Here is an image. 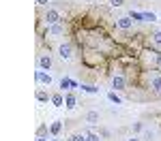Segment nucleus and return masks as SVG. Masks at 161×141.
<instances>
[{"instance_id": "1", "label": "nucleus", "mask_w": 161, "mask_h": 141, "mask_svg": "<svg viewBox=\"0 0 161 141\" xmlns=\"http://www.w3.org/2000/svg\"><path fill=\"white\" fill-rule=\"evenodd\" d=\"M58 56H60V60H71L73 58V45L69 43V41H64L58 45Z\"/></svg>"}, {"instance_id": "2", "label": "nucleus", "mask_w": 161, "mask_h": 141, "mask_svg": "<svg viewBox=\"0 0 161 141\" xmlns=\"http://www.w3.org/2000/svg\"><path fill=\"white\" fill-rule=\"evenodd\" d=\"M116 28H118V30H131V28H133V17H131V15H120V17H116Z\"/></svg>"}, {"instance_id": "3", "label": "nucleus", "mask_w": 161, "mask_h": 141, "mask_svg": "<svg viewBox=\"0 0 161 141\" xmlns=\"http://www.w3.org/2000/svg\"><path fill=\"white\" fill-rule=\"evenodd\" d=\"M37 66L41 68V71H50L52 66H54V60H52L50 53H41L37 58Z\"/></svg>"}, {"instance_id": "4", "label": "nucleus", "mask_w": 161, "mask_h": 141, "mask_svg": "<svg viewBox=\"0 0 161 141\" xmlns=\"http://www.w3.org/2000/svg\"><path fill=\"white\" fill-rule=\"evenodd\" d=\"M62 15L58 9H47L45 11V22H47V26H54V24H60Z\"/></svg>"}, {"instance_id": "5", "label": "nucleus", "mask_w": 161, "mask_h": 141, "mask_svg": "<svg viewBox=\"0 0 161 141\" xmlns=\"http://www.w3.org/2000/svg\"><path fill=\"white\" fill-rule=\"evenodd\" d=\"M64 30H67V28H64V24H54V26H50V28H47V34H50L52 38H58V37H62V34H64Z\"/></svg>"}, {"instance_id": "6", "label": "nucleus", "mask_w": 161, "mask_h": 141, "mask_svg": "<svg viewBox=\"0 0 161 141\" xmlns=\"http://www.w3.org/2000/svg\"><path fill=\"white\" fill-rule=\"evenodd\" d=\"M112 88L116 90V92L125 90V88H127V79H125L123 75H114V77H112Z\"/></svg>"}, {"instance_id": "7", "label": "nucleus", "mask_w": 161, "mask_h": 141, "mask_svg": "<svg viewBox=\"0 0 161 141\" xmlns=\"http://www.w3.org/2000/svg\"><path fill=\"white\" fill-rule=\"evenodd\" d=\"M35 77H37V81L41 83V86H50V83H52V75H50V73H45V71H41V68L37 71V75H35Z\"/></svg>"}, {"instance_id": "8", "label": "nucleus", "mask_w": 161, "mask_h": 141, "mask_svg": "<svg viewBox=\"0 0 161 141\" xmlns=\"http://www.w3.org/2000/svg\"><path fill=\"white\" fill-rule=\"evenodd\" d=\"M150 90H153L155 94H161V75L150 77Z\"/></svg>"}, {"instance_id": "9", "label": "nucleus", "mask_w": 161, "mask_h": 141, "mask_svg": "<svg viewBox=\"0 0 161 141\" xmlns=\"http://www.w3.org/2000/svg\"><path fill=\"white\" fill-rule=\"evenodd\" d=\"M99 120H101V115H99V111H95V109H90V111L86 113L88 124H99Z\"/></svg>"}, {"instance_id": "10", "label": "nucleus", "mask_w": 161, "mask_h": 141, "mask_svg": "<svg viewBox=\"0 0 161 141\" xmlns=\"http://www.w3.org/2000/svg\"><path fill=\"white\" fill-rule=\"evenodd\" d=\"M155 139H157V130H155V128H144L142 141H155Z\"/></svg>"}, {"instance_id": "11", "label": "nucleus", "mask_w": 161, "mask_h": 141, "mask_svg": "<svg viewBox=\"0 0 161 141\" xmlns=\"http://www.w3.org/2000/svg\"><path fill=\"white\" fill-rule=\"evenodd\" d=\"M75 105H77V98H75V94H64V107L67 109H75Z\"/></svg>"}, {"instance_id": "12", "label": "nucleus", "mask_w": 161, "mask_h": 141, "mask_svg": "<svg viewBox=\"0 0 161 141\" xmlns=\"http://www.w3.org/2000/svg\"><path fill=\"white\" fill-rule=\"evenodd\" d=\"M60 130H62V122L60 120H54L50 124V133H52V137H58L60 135Z\"/></svg>"}, {"instance_id": "13", "label": "nucleus", "mask_w": 161, "mask_h": 141, "mask_svg": "<svg viewBox=\"0 0 161 141\" xmlns=\"http://www.w3.org/2000/svg\"><path fill=\"white\" fill-rule=\"evenodd\" d=\"M35 96H37V101H39V103H47V101H52V96L47 94V92H45V90H41V88L37 90V94H35Z\"/></svg>"}, {"instance_id": "14", "label": "nucleus", "mask_w": 161, "mask_h": 141, "mask_svg": "<svg viewBox=\"0 0 161 141\" xmlns=\"http://www.w3.org/2000/svg\"><path fill=\"white\" fill-rule=\"evenodd\" d=\"M52 103H54L56 107H62V105H64V96H62L60 92H56V94H52Z\"/></svg>"}, {"instance_id": "15", "label": "nucleus", "mask_w": 161, "mask_h": 141, "mask_svg": "<svg viewBox=\"0 0 161 141\" xmlns=\"http://www.w3.org/2000/svg\"><path fill=\"white\" fill-rule=\"evenodd\" d=\"M47 135H52L50 126H47V124H41V126L37 128V137H47Z\"/></svg>"}, {"instance_id": "16", "label": "nucleus", "mask_w": 161, "mask_h": 141, "mask_svg": "<svg viewBox=\"0 0 161 141\" xmlns=\"http://www.w3.org/2000/svg\"><path fill=\"white\" fill-rule=\"evenodd\" d=\"M67 141H86V133H75V135H71Z\"/></svg>"}, {"instance_id": "17", "label": "nucleus", "mask_w": 161, "mask_h": 141, "mask_svg": "<svg viewBox=\"0 0 161 141\" xmlns=\"http://www.w3.org/2000/svg\"><path fill=\"white\" fill-rule=\"evenodd\" d=\"M157 15L155 13H142V22H155Z\"/></svg>"}, {"instance_id": "18", "label": "nucleus", "mask_w": 161, "mask_h": 141, "mask_svg": "<svg viewBox=\"0 0 161 141\" xmlns=\"http://www.w3.org/2000/svg\"><path fill=\"white\" fill-rule=\"evenodd\" d=\"M86 141H101V137L97 133H92V130H88L86 133Z\"/></svg>"}, {"instance_id": "19", "label": "nucleus", "mask_w": 161, "mask_h": 141, "mask_svg": "<svg viewBox=\"0 0 161 141\" xmlns=\"http://www.w3.org/2000/svg\"><path fill=\"white\" fill-rule=\"evenodd\" d=\"M69 86H75V83H73V81H69L67 77H62V79H60V88L62 90H69Z\"/></svg>"}, {"instance_id": "20", "label": "nucleus", "mask_w": 161, "mask_h": 141, "mask_svg": "<svg viewBox=\"0 0 161 141\" xmlns=\"http://www.w3.org/2000/svg\"><path fill=\"white\" fill-rule=\"evenodd\" d=\"M144 124H142V122H133V133H140V135H142V133H144Z\"/></svg>"}, {"instance_id": "21", "label": "nucleus", "mask_w": 161, "mask_h": 141, "mask_svg": "<svg viewBox=\"0 0 161 141\" xmlns=\"http://www.w3.org/2000/svg\"><path fill=\"white\" fill-rule=\"evenodd\" d=\"M153 43H155L157 47H161V30H157V32L153 34Z\"/></svg>"}, {"instance_id": "22", "label": "nucleus", "mask_w": 161, "mask_h": 141, "mask_svg": "<svg viewBox=\"0 0 161 141\" xmlns=\"http://www.w3.org/2000/svg\"><path fill=\"white\" fill-rule=\"evenodd\" d=\"M110 101H112V103H116V105H120V98L116 96V92H110Z\"/></svg>"}, {"instance_id": "23", "label": "nucleus", "mask_w": 161, "mask_h": 141, "mask_svg": "<svg viewBox=\"0 0 161 141\" xmlns=\"http://www.w3.org/2000/svg\"><path fill=\"white\" fill-rule=\"evenodd\" d=\"M110 4H112V7H123L125 0H110Z\"/></svg>"}, {"instance_id": "24", "label": "nucleus", "mask_w": 161, "mask_h": 141, "mask_svg": "<svg viewBox=\"0 0 161 141\" xmlns=\"http://www.w3.org/2000/svg\"><path fill=\"white\" fill-rule=\"evenodd\" d=\"M35 2H37L39 7H47V2H50V0H35Z\"/></svg>"}, {"instance_id": "25", "label": "nucleus", "mask_w": 161, "mask_h": 141, "mask_svg": "<svg viewBox=\"0 0 161 141\" xmlns=\"http://www.w3.org/2000/svg\"><path fill=\"white\" fill-rule=\"evenodd\" d=\"M125 141H142V137H137V135H131L129 139H125Z\"/></svg>"}, {"instance_id": "26", "label": "nucleus", "mask_w": 161, "mask_h": 141, "mask_svg": "<svg viewBox=\"0 0 161 141\" xmlns=\"http://www.w3.org/2000/svg\"><path fill=\"white\" fill-rule=\"evenodd\" d=\"M52 141H58V139H52Z\"/></svg>"}]
</instances>
